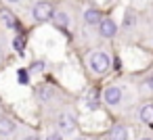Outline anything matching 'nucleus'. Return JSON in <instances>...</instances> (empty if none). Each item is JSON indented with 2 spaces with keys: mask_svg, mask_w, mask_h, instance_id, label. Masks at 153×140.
<instances>
[{
  "mask_svg": "<svg viewBox=\"0 0 153 140\" xmlns=\"http://www.w3.org/2000/svg\"><path fill=\"white\" fill-rule=\"evenodd\" d=\"M7 2H13V4H17V2H21V0H7Z\"/></svg>",
  "mask_w": 153,
  "mask_h": 140,
  "instance_id": "f3484780",
  "label": "nucleus"
},
{
  "mask_svg": "<svg viewBox=\"0 0 153 140\" xmlns=\"http://www.w3.org/2000/svg\"><path fill=\"white\" fill-rule=\"evenodd\" d=\"M151 2H153V0H151Z\"/></svg>",
  "mask_w": 153,
  "mask_h": 140,
  "instance_id": "a211bd4d",
  "label": "nucleus"
},
{
  "mask_svg": "<svg viewBox=\"0 0 153 140\" xmlns=\"http://www.w3.org/2000/svg\"><path fill=\"white\" fill-rule=\"evenodd\" d=\"M32 15H34V19H36L38 23H46V21H51L53 15H55V7H53L51 2H38V4L32 9Z\"/></svg>",
  "mask_w": 153,
  "mask_h": 140,
  "instance_id": "20e7f679",
  "label": "nucleus"
},
{
  "mask_svg": "<svg viewBox=\"0 0 153 140\" xmlns=\"http://www.w3.org/2000/svg\"><path fill=\"white\" fill-rule=\"evenodd\" d=\"M136 119H138L140 123L153 125V102H143V105L136 109Z\"/></svg>",
  "mask_w": 153,
  "mask_h": 140,
  "instance_id": "0eeeda50",
  "label": "nucleus"
},
{
  "mask_svg": "<svg viewBox=\"0 0 153 140\" xmlns=\"http://www.w3.org/2000/svg\"><path fill=\"white\" fill-rule=\"evenodd\" d=\"M143 88L149 90V92H153V73H149V75L143 80Z\"/></svg>",
  "mask_w": 153,
  "mask_h": 140,
  "instance_id": "ddd939ff",
  "label": "nucleus"
},
{
  "mask_svg": "<svg viewBox=\"0 0 153 140\" xmlns=\"http://www.w3.org/2000/svg\"><path fill=\"white\" fill-rule=\"evenodd\" d=\"M126 98H128V88L122 86V84H109L105 86L103 90V105H107L109 109H120L122 105H126Z\"/></svg>",
  "mask_w": 153,
  "mask_h": 140,
  "instance_id": "f03ea898",
  "label": "nucleus"
},
{
  "mask_svg": "<svg viewBox=\"0 0 153 140\" xmlns=\"http://www.w3.org/2000/svg\"><path fill=\"white\" fill-rule=\"evenodd\" d=\"M17 125L11 119H0V136H13Z\"/></svg>",
  "mask_w": 153,
  "mask_h": 140,
  "instance_id": "1a4fd4ad",
  "label": "nucleus"
},
{
  "mask_svg": "<svg viewBox=\"0 0 153 140\" xmlns=\"http://www.w3.org/2000/svg\"><path fill=\"white\" fill-rule=\"evenodd\" d=\"M53 19H55V23H57L59 27H67V23H69V17H67L65 11H55Z\"/></svg>",
  "mask_w": 153,
  "mask_h": 140,
  "instance_id": "9b49d317",
  "label": "nucleus"
},
{
  "mask_svg": "<svg viewBox=\"0 0 153 140\" xmlns=\"http://www.w3.org/2000/svg\"><path fill=\"white\" fill-rule=\"evenodd\" d=\"M86 65L94 75H105V73L111 71L113 61H111V55L107 50H92L86 57Z\"/></svg>",
  "mask_w": 153,
  "mask_h": 140,
  "instance_id": "f257e3e1",
  "label": "nucleus"
},
{
  "mask_svg": "<svg viewBox=\"0 0 153 140\" xmlns=\"http://www.w3.org/2000/svg\"><path fill=\"white\" fill-rule=\"evenodd\" d=\"M117 32H120V27H117V23L111 19V17H103L101 19V23H99V36L101 38H105V40H111V38H115L117 36Z\"/></svg>",
  "mask_w": 153,
  "mask_h": 140,
  "instance_id": "39448f33",
  "label": "nucleus"
},
{
  "mask_svg": "<svg viewBox=\"0 0 153 140\" xmlns=\"http://www.w3.org/2000/svg\"><path fill=\"white\" fill-rule=\"evenodd\" d=\"M130 136H132V132H130V127L126 123H115L107 132V138H111V140H128Z\"/></svg>",
  "mask_w": 153,
  "mask_h": 140,
  "instance_id": "423d86ee",
  "label": "nucleus"
},
{
  "mask_svg": "<svg viewBox=\"0 0 153 140\" xmlns=\"http://www.w3.org/2000/svg\"><path fill=\"white\" fill-rule=\"evenodd\" d=\"M53 94H55V90H53V88H48V86H42V88L38 90V98H40L42 102L51 100V98H53Z\"/></svg>",
  "mask_w": 153,
  "mask_h": 140,
  "instance_id": "f8f14e48",
  "label": "nucleus"
},
{
  "mask_svg": "<svg viewBox=\"0 0 153 140\" xmlns=\"http://www.w3.org/2000/svg\"><path fill=\"white\" fill-rule=\"evenodd\" d=\"M19 82H21V84L27 82V73H25V71H19Z\"/></svg>",
  "mask_w": 153,
  "mask_h": 140,
  "instance_id": "dca6fc26",
  "label": "nucleus"
},
{
  "mask_svg": "<svg viewBox=\"0 0 153 140\" xmlns=\"http://www.w3.org/2000/svg\"><path fill=\"white\" fill-rule=\"evenodd\" d=\"M86 105H88V107H92V109H97V107H99V102H97V96H94V92H90V94L86 96Z\"/></svg>",
  "mask_w": 153,
  "mask_h": 140,
  "instance_id": "4468645a",
  "label": "nucleus"
},
{
  "mask_svg": "<svg viewBox=\"0 0 153 140\" xmlns=\"http://www.w3.org/2000/svg\"><path fill=\"white\" fill-rule=\"evenodd\" d=\"M13 44H15V48H17V50H19V52H21V50H23V40H21V38H17V40H15V42H13Z\"/></svg>",
  "mask_w": 153,
  "mask_h": 140,
  "instance_id": "2eb2a0df",
  "label": "nucleus"
},
{
  "mask_svg": "<svg viewBox=\"0 0 153 140\" xmlns=\"http://www.w3.org/2000/svg\"><path fill=\"white\" fill-rule=\"evenodd\" d=\"M101 19H103V15H101L99 9H86L84 11V23L90 25V27H99Z\"/></svg>",
  "mask_w": 153,
  "mask_h": 140,
  "instance_id": "6e6552de",
  "label": "nucleus"
},
{
  "mask_svg": "<svg viewBox=\"0 0 153 140\" xmlns=\"http://www.w3.org/2000/svg\"><path fill=\"white\" fill-rule=\"evenodd\" d=\"M57 130L61 132L63 138H71L78 134V121L71 113H61L57 117Z\"/></svg>",
  "mask_w": 153,
  "mask_h": 140,
  "instance_id": "7ed1b4c3",
  "label": "nucleus"
},
{
  "mask_svg": "<svg viewBox=\"0 0 153 140\" xmlns=\"http://www.w3.org/2000/svg\"><path fill=\"white\" fill-rule=\"evenodd\" d=\"M0 21H2L7 27H17V19H15V15L11 13V11H7V9H2V11H0Z\"/></svg>",
  "mask_w": 153,
  "mask_h": 140,
  "instance_id": "9d476101",
  "label": "nucleus"
}]
</instances>
